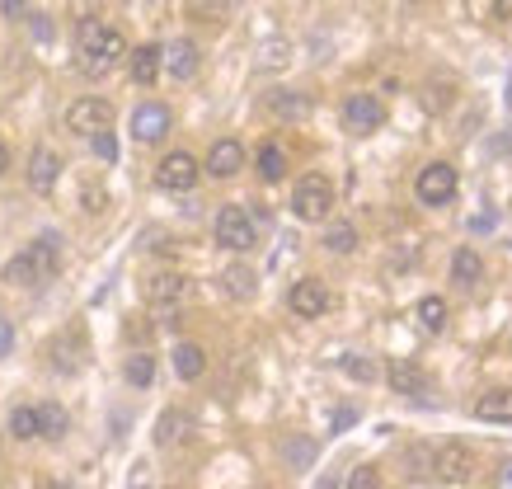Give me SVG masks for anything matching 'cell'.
Returning <instances> with one entry per match:
<instances>
[{"label":"cell","mask_w":512,"mask_h":489,"mask_svg":"<svg viewBox=\"0 0 512 489\" xmlns=\"http://www.w3.org/2000/svg\"><path fill=\"white\" fill-rule=\"evenodd\" d=\"M76 57L85 76H104L127 57V38L104 19H85L76 33Z\"/></svg>","instance_id":"6da1fadb"},{"label":"cell","mask_w":512,"mask_h":489,"mask_svg":"<svg viewBox=\"0 0 512 489\" xmlns=\"http://www.w3.org/2000/svg\"><path fill=\"white\" fill-rule=\"evenodd\" d=\"M57 269H62V240H57V236H38V240H29V245H24L10 264H5V283L38 287V283H52V278H57Z\"/></svg>","instance_id":"7a4b0ae2"},{"label":"cell","mask_w":512,"mask_h":489,"mask_svg":"<svg viewBox=\"0 0 512 489\" xmlns=\"http://www.w3.org/2000/svg\"><path fill=\"white\" fill-rule=\"evenodd\" d=\"M212 236H217L221 250L231 254H249L254 245H259V221H254V212L240 203H226L217 212V221H212Z\"/></svg>","instance_id":"3957f363"},{"label":"cell","mask_w":512,"mask_h":489,"mask_svg":"<svg viewBox=\"0 0 512 489\" xmlns=\"http://www.w3.org/2000/svg\"><path fill=\"white\" fill-rule=\"evenodd\" d=\"M329 207H334V184H329L325 174H306V179H296L292 189V212L301 221H325Z\"/></svg>","instance_id":"277c9868"},{"label":"cell","mask_w":512,"mask_h":489,"mask_svg":"<svg viewBox=\"0 0 512 489\" xmlns=\"http://www.w3.org/2000/svg\"><path fill=\"white\" fill-rule=\"evenodd\" d=\"M414 193H419L423 207H442L456 198V170H451L447 160H433V165H423L419 179H414Z\"/></svg>","instance_id":"5b68a950"},{"label":"cell","mask_w":512,"mask_h":489,"mask_svg":"<svg viewBox=\"0 0 512 489\" xmlns=\"http://www.w3.org/2000/svg\"><path fill=\"white\" fill-rule=\"evenodd\" d=\"M66 127L80 132V137H94V132H109L113 127V104L109 99H76L71 109H66Z\"/></svg>","instance_id":"8992f818"},{"label":"cell","mask_w":512,"mask_h":489,"mask_svg":"<svg viewBox=\"0 0 512 489\" xmlns=\"http://www.w3.org/2000/svg\"><path fill=\"white\" fill-rule=\"evenodd\" d=\"M381 123H386V104H381L376 95H348L343 99V127H348V132L367 137V132H376Z\"/></svg>","instance_id":"52a82bcc"},{"label":"cell","mask_w":512,"mask_h":489,"mask_svg":"<svg viewBox=\"0 0 512 489\" xmlns=\"http://www.w3.org/2000/svg\"><path fill=\"white\" fill-rule=\"evenodd\" d=\"M198 160L188 156V151H170V156L156 165V184L160 189H170V193H188L193 184H198Z\"/></svg>","instance_id":"ba28073f"},{"label":"cell","mask_w":512,"mask_h":489,"mask_svg":"<svg viewBox=\"0 0 512 489\" xmlns=\"http://www.w3.org/2000/svg\"><path fill=\"white\" fill-rule=\"evenodd\" d=\"M287 306H292V316L301 320H320L329 311V292L320 278H301V283H292V292H287Z\"/></svg>","instance_id":"9c48e42d"},{"label":"cell","mask_w":512,"mask_h":489,"mask_svg":"<svg viewBox=\"0 0 512 489\" xmlns=\"http://www.w3.org/2000/svg\"><path fill=\"white\" fill-rule=\"evenodd\" d=\"M170 123H174L170 109H165V104H156V99L132 109V137H137V142H160V137L170 132Z\"/></svg>","instance_id":"30bf717a"},{"label":"cell","mask_w":512,"mask_h":489,"mask_svg":"<svg viewBox=\"0 0 512 489\" xmlns=\"http://www.w3.org/2000/svg\"><path fill=\"white\" fill-rule=\"evenodd\" d=\"M57 179H62V156H57L52 146H33V156H29V189L33 193H52V189H57Z\"/></svg>","instance_id":"8fae6325"},{"label":"cell","mask_w":512,"mask_h":489,"mask_svg":"<svg viewBox=\"0 0 512 489\" xmlns=\"http://www.w3.org/2000/svg\"><path fill=\"white\" fill-rule=\"evenodd\" d=\"M245 170V146L235 142V137H221V142H212V151H207V174L212 179H231V174Z\"/></svg>","instance_id":"7c38bea8"},{"label":"cell","mask_w":512,"mask_h":489,"mask_svg":"<svg viewBox=\"0 0 512 489\" xmlns=\"http://www.w3.org/2000/svg\"><path fill=\"white\" fill-rule=\"evenodd\" d=\"M386 377H390V386H395V395H409V400H423V395H428V372H423L419 363H409V358H395Z\"/></svg>","instance_id":"4fadbf2b"},{"label":"cell","mask_w":512,"mask_h":489,"mask_svg":"<svg viewBox=\"0 0 512 489\" xmlns=\"http://www.w3.org/2000/svg\"><path fill=\"white\" fill-rule=\"evenodd\" d=\"M165 52V71H170L174 80H193L198 76V66H202V52L193 38H179V43H170V48H160Z\"/></svg>","instance_id":"5bb4252c"},{"label":"cell","mask_w":512,"mask_h":489,"mask_svg":"<svg viewBox=\"0 0 512 489\" xmlns=\"http://www.w3.org/2000/svg\"><path fill=\"white\" fill-rule=\"evenodd\" d=\"M470 466H475V457H470L466 442H447L442 452H433V471L442 480H470Z\"/></svg>","instance_id":"9a60e30c"},{"label":"cell","mask_w":512,"mask_h":489,"mask_svg":"<svg viewBox=\"0 0 512 489\" xmlns=\"http://www.w3.org/2000/svg\"><path fill=\"white\" fill-rule=\"evenodd\" d=\"M127 66H132V80L137 85H156V76L165 71V52L156 43H141V48L127 52Z\"/></svg>","instance_id":"2e32d148"},{"label":"cell","mask_w":512,"mask_h":489,"mask_svg":"<svg viewBox=\"0 0 512 489\" xmlns=\"http://www.w3.org/2000/svg\"><path fill=\"white\" fill-rule=\"evenodd\" d=\"M80 363H85V339H80V330H71L52 344V367H57L62 377H76Z\"/></svg>","instance_id":"e0dca14e"},{"label":"cell","mask_w":512,"mask_h":489,"mask_svg":"<svg viewBox=\"0 0 512 489\" xmlns=\"http://www.w3.org/2000/svg\"><path fill=\"white\" fill-rule=\"evenodd\" d=\"M188 292V283L179 278V273H156L151 283H146V297L156 301V306H179Z\"/></svg>","instance_id":"ac0fdd59"},{"label":"cell","mask_w":512,"mask_h":489,"mask_svg":"<svg viewBox=\"0 0 512 489\" xmlns=\"http://www.w3.org/2000/svg\"><path fill=\"white\" fill-rule=\"evenodd\" d=\"M480 273H484V264H480V254L470 250V245H461V250L451 254V283L456 287H466L470 292V287L480 283Z\"/></svg>","instance_id":"d6986e66"},{"label":"cell","mask_w":512,"mask_h":489,"mask_svg":"<svg viewBox=\"0 0 512 489\" xmlns=\"http://www.w3.org/2000/svg\"><path fill=\"white\" fill-rule=\"evenodd\" d=\"M38 410V438L47 442H62L66 428H71V419H66V410L57 405V400H47V405H33Z\"/></svg>","instance_id":"ffe728a7"},{"label":"cell","mask_w":512,"mask_h":489,"mask_svg":"<svg viewBox=\"0 0 512 489\" xmlns=\"http://www.w3.org/2000/svg\"><path fill=\"white\" fill-rule=\"evenodd\" d=\"M484 424H512V391H489L480 395V405H475Z\"/></svg>","instance_id":"44dd1931"},{"label":"cell","mask_w":512,"mask_h":489,"mask_svg":"<svg viewBox=\"0 0 512 489\" xmlns=\"http://www.w3.org/2000/svg\"><path fill=\"white\" fill-rule=\"evenodd\" d=\"M193 428V419H188L184 410H165L156 424V442L160 447H174V442H184V433Z\"/></svg>","instance_id":"7402d4cb"},{"label":"cell","mask_w":512,"mask_h":489,"mask_svg":"<svg viewBox=\"0 0 512 489\" xmlns=\"http://www.w3.org/2000/svg\"><path fill=\"white\" fill-rule=\"evenodd\" d=\"M254 165H259V174H264L268 184H278L282 174H287V151H282L278 142H264V146H259V160H254Z\"/></svg>","instance_id":"603a6c76"},{"label":"cell","mask_w":512,"mask_h":489,"mask_svg":"<svg viewBox=\"0 0 512 489\" xmlns=\"http://www.w3.org/2000/svg\"><path fill=\"white\" fill-rule=\"evenodd\" d=\"M202 367H207V358H202L198 344H179V348H174V372H179L184 381H198Z\"/></svg>","instance_id":"cb8c5ba5"},{"label":"cell","mask_w":512,"mask_h":489,"mask_svg":"<svg viewBox=\"0 0 512 489\" xmlns=\"http://www.w3.org/2000/svg\"><path fill=\"white\" fill-rule=\"evenodd\" d=\"M268 104H273V113H278V118H306V113H311V99L296 95V90H278Z\"/></svg>","instance_id":"d4e9b609"},{"label":"cell","mask_w":512,"mask_h":489,"mask_svg":"<svg viewBox=\"0 0 512 489\" xmlns=\"http://www.w3.org/2000/svg\"><path fill=\"white\" fill-rule=\"evenodd\" d=\"M419 325H423V330H433V334L447 330V301H442V297H423L419 301Z\"/></svg>","instance_id":"484cf974"},{"label":"cell","mask_w":512,"mask_h":489,"mask_svg":"<svg viewBox=\"0 0 512 489\" xmlns=\"http://www.w3.org/2000/svg\"><path fill=\"white\" fill-rule=\"evenodd\" d=\"M123 377L132 381V386H151L156 381V358H146V353H132L123 367Z\"/></svg>","instance_id":"4316f807"},{"label":"cell","mask_w":512,"mask_h":489,"mask_svg":"<svg viewBox=\"0 0 512 489\" xmlns=\"http://www.w3.org/2000/svg\"><path fill=\"white\" fill-rule=\"evenodd\" d=\"M10 433H15L19 442L38 438V410H33V405H19V410L10 414Z\"/></svg>","instance_id":"83f0119b"},{"label":"cell","mask_w":512,"mask_h":489,"mask_svg":"<svg viewBox=\"0 0 512 489\" xmlns=\"http://www.w3.org/2000/svg\"><path fill=\"white\" fill-rule=\"evenodd\" d=\"M325 245H329L334 254H353V250H357V231L348 226V221H339V226H329Z\"/></svg>","instance_id":"f1b7e54d"},{"label":"cell","mask_w":512,"mask_h":489,"mask_svg":"<svg viewBox=\"0 0 512 489\" xmlns=\"http://www.w3.org/2000/svg\"><path fill=\"white\" fill-rule=\"evenodd\" d=\"M221 287H226L231 297H249V292H254V273L249 269H226L221 273Z\"/></svg>","instance_id":"f546056e"},{"label":"cell","mask_w":512,"mask_h":489,"mask_svg":"<svg viewBox=\"0 0 512 489\" xmlns=\"http://www.w3.org/2000/svg\"><path fill=\"white\" fill-rule=\"evenodd\" d=\"M282 452H287V461H292L296 471H306V466L315 461V442L311 438H292L287 447H282Z\"/></svg>","instance_id":"4dcf8cb0"},{"label":"cell","mask_w":512,"mask_h":489,"mask_svg":"<svg viewBox=\"0 0 512 489\" xmlns=\"http://www.w3.org/2000/svg\"><path fill=\"white\" fill-rule=\"evenodd\" d=\"M348 489H381V475H376V466H357V471L348 475Z\"/></svg>","instance_id":"1f68e13d"},{"label":"cell","mask_w":512,"mask_h":489,"mask_svg":"<svg viewBox=\"0 0 512 489\" xmlns=\"http://www.w3.org/2000/svg\"><path fill=\"white\" fill-rule=\"evenodd\" d=\"M90 146H94V156L99 160H118V142H113V132H94Z\"/></svg>","instance_id":"d6a6232c"},{"label":"cell","mask_w":512,"mask_h":489,"mask_svg":"<svg viewBox=\"0 0 512 489\" xmlns=\"http://www.w3.org/2000/svg\"><path fill=\"white\" fill-rule=\"evenodd\" d=\"M339 367L348 372V377H357V381H372V377H376V367L367 363V358H357V353H353V358H343Z\"/></svg>","instance_id":"836d02e7"},{"label":"cell","mask_w":512,"mask_h":489,"mask_svg":"<svg viewBox=\"0 0 512 489\" xmlns=\"http://www.w3.org/2000/svg\"><path fill=\"white\" fill-rule=\"evenodd\" d=\"M33 10V0H0V15L5 19H29Z\"/></svg>","instance_id":"e575fe53"},{"label":"cell","mask_w":512,"mask_h":489,"mask_svg":"<svg viewBox=\"0 0 512 489\" xmlns=\"http://www.w3.org/2000/svg\"><path fill=\"white\" fill-rule=\"evenodd\" d=\"M10 348H15V325H10V320L0 316V358H5Z\"/></svg>","instance_id":"d590c367"},{"label":"cell","mask_w":512,"mask_h":489,"mask_svg":"<svg viewBox=\"0 0 512 489\" xmlns=\"http://www.w3.org/2000/svg\"><path fill=\"white\" fill-rule=\"evenodd\" d=\"M498 489H512V461H503V466H498Z\"/></svg>","instance_id":"8d00e7d4"},{"label":"cell","mask_w":512,"mask_h":489,"mask_svg":"<svg viewBox=\"0 0 512 489\" xmlns=\"http://www.w3.org/2000/svg\"><path fill=\"white\" fill-rule=\"evenodd\" d=\"M494 15L498 19H512V0H494Z\"/></svg>","instance_id":"74e56055"},{"label":"cell","mask_w":512,"mask_h":489,"mask_svg":"<svg viewBox=\"0 0 512 489\" xmlns=\"http://www.w3.org/2000/svg\"><path fill=\"white\" fill-rule=\"evenodd\" d=\"M5 170H10V146L0 142V174H5Z\"/></svg>","instance_id":"f35d334b"},{"label":"cell","mask_w":512,"mask_h":489,"mask_svg":"<svg viewBox=\"0 0 512 489\" xmlns=\"http://www.w3.org/2000/svg\"><path fill=\"white\" fill-rule=\"evenodd\" d=\"M43 489H71V485H43Z\"/></svg>","instance_id":"ab89813d"}]
</instances>
